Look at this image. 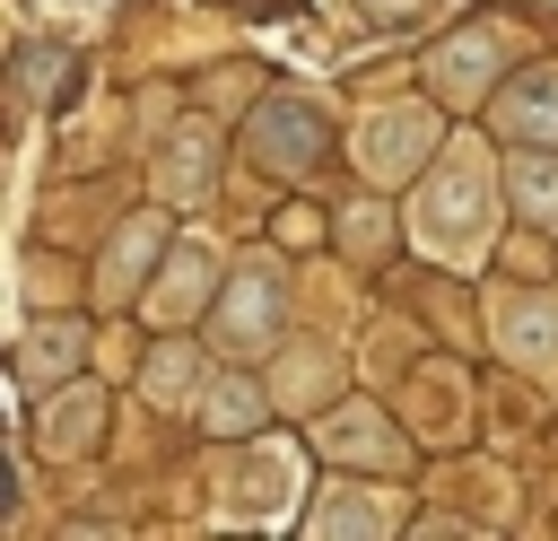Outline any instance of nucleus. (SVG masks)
Returning <instances> with one entry per match:
<instances>
[{"label": "nucleus", "mask_w": 558, "mask_h": 541, "mask_svg": "<svg viewBox=\"0 0 558 541\" xmlns=\"http://www.w3.org/2000/svg\"><path fill=\"white\" fill-rule=\"evenodd\" d=\"M323 148H331V140H323V113H314V105L279 96V105H262V113H253V157H262L270 175H305Z\"/></svg>", "instance_id": "nucleus-2"}, {"label": "nucleus", "mask_w": 558, "mask_h": 541, "mask_svg": "<svg viewBox=\"0 0 558 541\" xmlns=\"http://www.w3.org/2000/svg\"><path fill=\"white\" fill-rule=\"evenodd\" d=\"M514 201H523L532 227H558V166H549V157H523V166H514Z\"/></svg>", "instance_id": "nucleus-7"}, {"label": "nucleus", "mask_w": 558, "mask_h": 541, "mask_svg": "<svg viewBox=\"0 0 558 541\" xmlns=\"http://www.w3.org/2000/svg\"><path fill=\"white\" fill-rule=\"evenodd\" d=\"M497 332L523 366H558V305H532V297H497Z\"/></svg>", "instance_id": "nucleus-5"}, {"label": "nucleus", "mask_w": 558, "mask_h": 541, "mask_svg": "<svg viewBox=\"0 0 558 541\" xmlns=\"http://www.w3.org/2000/svg\"><path fill=\"white\" fill-rule=\"evenodd\" d=\"M480 61H497V35H462L445 52V87H480Z\"/></svg>", "instance_id": "nucleus-10"}, {"label": "nucleus", "mask_w": 558, "mask_h": 541, "mask_svg": "<svg viewBox=\"0 0 558 541\" xmlns=\"http://www.w3.org/2000/svg\"><path fill=\"white\" fill-rule=\"evenodd\" d=\"M78 340H87L78 323H44V332L17 349V366H26V375H44V366H78Z\"/></svg>", "instance_id": "nucleus-9"}, {"label": "nucleus", "mask_w": 558, "mask_h": 541, "mask_svg": "<svg viewBox=\"0 0 558 541\" xmlns=\"http://www.w3.org/2000/svg\"><path fill=\"white\" fill-rule=\"evenodd\" d=\"M209 340L235 349V358L270 349V340H279V279H270V270H235V288H227L218 314H209Z\"/></svg>", "instance_id": "nucleus-1"}, {"label": "nucleus", "mask_w": 558, "mask_h": 541, "mask_svg": "<svg viewBox=\"0 0 558 541\" xmlns=\"http://www.w3.org/2000/svg\"><path fill=\"white\" fill-rule=\"evenodd\" d=\"M497 131L514 140H558V70H523L497 105Z\"/></svg>", "instance_id": "nucleus-4"}, {"label": "nucleus", "mask_w": 558, "mask_h": 541, "mask_svg": "<svg viewBox=\"0 0 558 541\" xmlns=\"http://www.w3.org/2000/svg\"><path fill=\"white\" fill-rule=\"evenodd\" d=\"M427 148H436V122H427L418 105H392V113L366 122V166H375V175H401V166L427 157Z\"/></svg>", "instance_id": "nucleus-3"}, {"label": "nucleus", "mask_w": 558, "mask_h": 541, "mask_svg": "<svg viewBox=\"0 0 558 541\" xmlns=\"http://www.w3.org/2000/svg\"><path fill=\"white\" fill-rule=\"evenodd\" d=\"M323 436H331V445H340V454H375V462H392V436H384V428H375V419H331V428H323Z\"/></svg>", "instance_id": "nucleus-11"}, {"label": "nucleus", "mask_w": 558, "mask_h": 541, "mask_svg": "<svg viewBox=\"0 0 558 541\" xmlns=\"http://www.w3.org/2000/svg\"><path fill=\"white\" fill-rule=\"evenodd\" d=\"M157 244H166V227L157 218H140V227H122V244H113V270H105V288H131L148 262H157Z\"/></svg>", "instance_id": "nucleus-8"}, {"label": "nucleus", "mask_w": 558, "mask_h": 541, "mask_svg": "<svg viewBox=\"0 0 558 541\" xmlns=\"http://www.w3.org/2000/svg\"><path fill=\"white\" fill-rule=\"evenodd\" d=\"M253 419H262V393H253L244 375H227V384L201 393V428H209V436H244Z\"/></svg>", "instance_id": "nucleus-6"}, {"label": "nucleus", "mask_w": 558, "mask_h": 541, "mask_svg": "<svg viewBox=\"0 0 558 541\" xmlns=\"http://www.w3.org/2000/svg\"><path fill=\"white\" fill-rule=\"evenodd\" d=\"M375 524H384V506H357V497L323 515V532H375Z\"/></svg>", "instance_id": "nucleus-12"}]
</instances>
